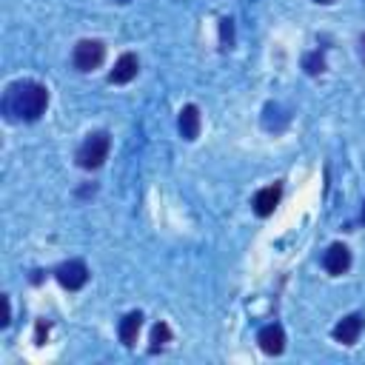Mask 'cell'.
I'll return each mask as SVG.
<instances>
[{
	"label": "cell",
	"mask_w": 365,
	"mask_h": 365,
	"mask_svg": "<svg viewBox=\"0 0 365 365\" xmlns=\"http://www.w3.org/2000/svg\"><path fill=\"white\" fill-rule=\"evenodd\" d=\"M322 265H325V271H328V274H334V277L345 274V271L351 268V251H348V245H342V242H334V245L325 251V259H322Z\"/></svg>",
	"instance_id": "cell-5"
},
{
	"label": "cell",
	"mask_w": 365,
	"mask_h": 365,
	"mask_svg": "<svg viewBox=\"0 0 365 365\" xmlns=\"http://www.w3.org/2000/svg\"><path fill=\"white\" fill-rule=\"evenodd\" d=\"M220 43H222V48H231V43H234L231 20H228V17H222V20H220Z\"/></svg>",
	"instance_id": "cell-14"
},
{
	"label": "cell",
	"mask_w": 365,
	"mask_h": 365,
	"mask_svg": "<svg viewBox=\"0 0 365 365\" xmlns=\"http://www.w3.org/2000/svg\"><path fill=\"white\" fill-rule=\"evenodd\" d=\"M120 3H125V0H120Z\"/></svg>",
	"instance_id": "cell-18"
},
{
	"label": "cell",
	"mask_w": 365,
	"mask_h": 365,
	"mask_svg": "<svg viewBox=\"0 0 365 365\" xmlns=\"http://www.w3.org/2000/svg\"><path fill=\"white\" fill-rule=\"evenodd\" d=\"M140 325H143V314H140V311H131V314L123 317V322H120V339H123V345L131 348V345L137 342Z\"/></svg>",
	"instance_id": "cell-11"
},
{
	"label": "cell",
	"mask_w": 365,
	"mask_h": 365,
	"mask_svg": "<svg viewBox=\"0 0 365 365\" xmlns=\"http://www.w3.org/2000/svg\"><path fill=\"white\" fill-rule=\"evenodd\" d=\"M362 325H365V319L359 314H348L345 319H339L334 325V339L342 342V345H354L359 339V334H362Z\"/></svg>",
	"instance_id": "cell-6"
},
{
	"label": "cell",
	"mask_w": 365,
	"mask_h": 365,
	"mask_svg": "<svg viewBox=\"0 0 365 365\" xmlns=\"http://www.w3.org/2000/svg\"><path fill=\"white\" fill-rule=\"evenodd\" d=\"M177 128H180V134L185 140H197V134H200V111H197V106H182Z\"/></svg>",
	"instance_id": "cell-10"
},
{
	"label": "cell",
	"mask_w": 365,
	"mask_h": 365,
	"mask_svg": "<svg viewBox=\"0 0 365 365\" xmlns=\"http://www.w3.org/2000/svg\"><path fill=\"white\" fill-rule=\"evenodd\" d=\"M137 68H140L137 57H134V54H123V57L114 63V68H111L108 80H111V83H128V80H134V77H137Z\"/></svg>",
	"instance_id": "cell-9"
},
{
	"label": "cell",
	"mask_w": 365,
	"mask_h": 365,
	"mask_svg": "<svg viewBox=\"0 0 365 365\" xmlns=\"http://www.w3.org/2000/svg\"><path fill=\"white\" fill-rule=\"evenodd\" d=\"M257 342H259V348H262L265 354H282V348H285V331H282L279 325H265V328L259 331Z\"/></svg>",
	"instance_id": "cell-8"
},
{
	"label": "cell",
	"mask_w": 365,
	"mask_h": 365,
	"mask_svg": "<svg viewBox=\"0 0 365 365\" xmlns=\"http://www.w3.org/2000/svg\"><path fill=\"white\" fill-rule=\"evenodd\" d=\"M359 46H362V60H365V34H362V40H359Z\"/></svg>",
	"instance_id": "cell-15"
},
{
	"label": "cell",
	"mask_w": 365,
	"mask_h": 365,
	"mask_svg": "<svg viewBox=\"0 0 365 365\" xmlns=\"http://www.w3.org/2000/svg\"><path fill=\"white\" fill-rule=\"evenodd\" d=\"M54 274H57V282H60L63 288H68V291L83 288L86 279H88V268H86L83 259H68V262H63Z\"/></svg>",
	"instance_id": "cell-4"
},
{
	"label": "cell",
	"mask_w": 365,
	"mask_h": 365,
	"mask_svg": "<svg viewBox=\"0 0 365 365\" xmlns=\"http://www.w3.org/2000/svg\"><path fill=\"white\" fill-rule=\"evenodd\" d=\"M362 220H365V205H362Z\"/></svg>",
	"instance_id": "cell-17"
},
{
	"label": "cell",
	"mask_w": 365,
	"mask_h": 365,
	"mask_svg": "<svg viewBox=\"0 0 365 365\" xmlns=\"http://www.w3.org/2000/svg\"><path fill=\"white\" fill-rule=\"evenodd\" d=\"M74 68L77 71H91L106 60V46L100 40H80L74 46Z\"/></svg>",
	"instance_id": "cell-3"
},
{
	"label": "cell",
	"mask_w": 365,
	"mask_h": 365,
	"mask_svg": "<svg viewBox=\"0 0 365 365\" xmlns=\"http://www.w3.org/2000/svg\"><path fill=\"white\" fill-rule=\"evenodd\" d=\"M322 68H325V60H322L319 51H314V54L305 57V71H308V74H319Z\"/></svg>",
	"instance_id": "cell-13"
},
{
	"label": "cell",
	"mask_w": 365,
	"mask_h": 365,
	"mask_svg": "<svg viewBox=\"0 0 365 365\" xmlns=\"http://www.w3.org/2000/svg\"><path fill=\"white\" fill-rule=\"evenodd\" d=\"M168 339H171V328H168L165 322H157L154 331H151V351H160Z\"/></svg>",
	"instance_id": "cell-12"
},
{
	"label": "cell",
	"mask_w": 365,
	"mask_h": 365,
	"mask_svg": "<svg viewBox=\"0 0 365 365\" xmlns=\"http://www.w3.org/2000/svg\"><path fill=\"white\" fill-rule=\"evenodd\" d=\"M48 106V91L46 86L34 83V80H20V83H11L6 88V117L9 120H26V123H34L40 120V114L46 111Z\"/></svg>",
	"instance_id": "cell-1"
},
{
	"label": "cell",
	"mask_w": 365,
	"mask_h": 365,
	"mask_svg": "<svg viewBox=\"0 0 365 365\" xmlns=\"http://www.w3.org/2000/svg\"><path fill=\"white\" fill-rule=\"evenodd\" d=\"M279 197H282V185H279V182H274V185L257 191V197H254V211H257L259 217L274 214V208L279 205Z\"/></svg>",
	"instance_id": "cell-7"
},
{
	"label": "cell",
	"mask_w": 365,
	"mask_h": 365,
	"mask_svg": "<svg viewBox=\"0 0 365 365\" xmlns=\"http://www.w3.org/2000/svg\"><path fill=\"white\" fill-rule=\"evenodd\" d=\"M317 3H322V6H328V3H334V0H317Z\"/></svg>",
	"instance_id": "cell-16"
},
{
	"label": "cell",
	"mask_w": 365,
	"mask_h": 365,
	"mask_svg": "<svg viewBox=\"0 0 365 365\" xmlns=\"http://www.w3.org/2000/svg\"><path fill=\"white\" fill-rule=\"evenodd\" d=\"M108 145H111V140H108L106 131L88 134V137L83 140V145L77 148V165H80V168H100L103 160L108 157Z\"/></svg>",
	"instance_id": "cell-2"
}]
</instances>
